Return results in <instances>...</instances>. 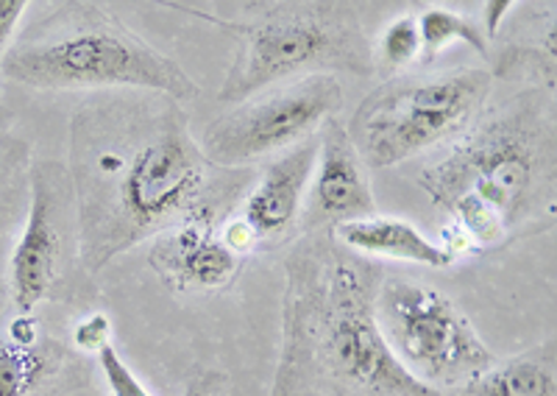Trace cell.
I'll use <instances>...</instances> for the list:
<instances>
[{
  "label": "cell",
  "mask_w": 557,
  "mask_h": 396,
  "mask_svg": "<svg viewBox=\"0 0 557 396\" xmlns=\"http://www.w3.org/2000/svg\"><path fill=\"white\" fill-rule=\"evenodd\" d=\"M70 187L78 257L96 276L215 196L212 165L184 103L157 92H98L70 117Z\"/></svg>",
  "instance_id": "6da1fadb"
},
{
  "label": "cell",
  "mask_w": 557,
  "mask_h": 396,
  "mask_svg": "<svg viewBox=\"0 0 557 396\" xmlns=\"http://www.w3.org/2000/svg\"><path fill=\"white\" fill-rule=\"evenodd\" d=\"M385 274L330 232L293 240L271 396H460L426 388L393 358L376 321Z\"/></svg>",
  "instance_id": "7a4b0ae2"
},
{
  "label": "cell",
  "mask_w": 557,
  "mask_h": 396,
  "mask_svg": "<svg viewBox=\"0 0 557 396\" xmlns=\"http://www.w3.org/2000/svg\"><path fill=\"white\" fill-rule=\"evenodd\" d=\"M471 251L499 249L555 224V92L530 87L482 109L455 146L418 173Z\"/></svg>",
  "instance_id": "3957f363"
},
{
  "label": "cell",
  "mask_w": 557,
  "mask_h": 396,
  "mask_svg": "<svg viewBox=\"0 0 557 396\" xmlns=\"http://www.w3.org/2000/svg\"><path fill=\"white\" fill-rule=\"evenodd\" d=\"M3 78L32 90L157 92L171 101L198 98V82L153 48L103 3H62L9 46Z\"/></svg>",
  "instance_id": "277c9868"
},
{
  "label": "cell",
  "mask_w": 557,
  "mask_h": 396,
  "mask_svg": "<svg viewBox=\"0 0 557 396\" xmlns=\"http://www.w3.org/2000/svg\"><path fill=\"white\" fill-rule=\"evenodd\" d=\"M237 42L218 101L237 107L253 96L307 76H374V42L362 20L343 0L246 3L248 17H221L187 3H168Z\"/></svg>",
  "instance_id": "5b68a950"
},
{
  "label": "cell",
  "mask_w": 557,
  "mask_h": 396,
  "mask_svg": "<svg viewBox=\"0 0 557 396\" xmlns=\"http://www.w3.org/2000/svg\"><path fill=\"white\" fill-rule=\"evenodd\" d=\"M491 90L494 76L480 67L401 73L362 98L346 132L366 171H385L457 140L482 115Z\"/></svg>",
  "instance_id": "8992f818"
},
{
  "label": "cell",
  "mask_w": 557,
  "mask_h": 396,
  "mask_svg": "<svg viewBox=\"0 0 557 396\" xmlns=\"http://www.w3.org/2000/svg\"><path fill=\"white\" fill-rule=\"evenodd\" d=\"M376 321L401 369L441 394H462L499 360L457 301L421 280L385 274Z\"/></svg>",
  "instance_id": "52a82bcc"
},
{
  "label": "cell",
  "mask_w": 557,
  "mask_h": 396,
  "mask_svg": "<svg viewBox=\"0 0 557 396\" xmlns=\"http://www.w3.org/2000/svg\"><path fill=\"white\" fill-rule=\"evenodd\" d=\"M343 101L346 92L337 76L298 78L212 117L198 137V148L212 168L246 171L318 135Z\"/></svg>",
  "instance_id": "ba28073f"
},
{
  "label": "cell",
  "mask_w": 557,
  "mask_h": 396,
  "mask_svg": "<svg viewBox=\"0 0 557 396\" xmlns=\"http://www.w3.org/2000/svg\"><path fill=\"white\" fill-rule=\"evenodd\" d=\"M73 262L82 265L73 187L62 162L45 160L32 168V207L9 260V299L17 313L32 315L51 299Z\"/></svg>",
  "instance_id": "9c48e42d"
},
{
  "label": "cell",
  "mask_w": 557,
  "mask_h": 396,
  "mask_svg": "<svg viewBox=\"0 0 557 396\" xmlns=\"http://www.w3.org/2000/svg\"><path fill=\"white\" fill-rule=\"evenodd\" d=\"M240 190L243 180L235 185L223 182L215 196H209L184 221L153 237L148 262L168 288L178 294H215L237 280L243 257L228 249L221 230L243 198Z\"/></svg>",
  "instance_id": "30bf717a"
},
{
  "label": "cell",
  "mask_w": 557,
  "mask_h": 396,
  "mask_svg": "<svg viewBox=\"0 0 557 396\" xmlns=\"http://www.w3.org/2000/svg\"><path fill=\"white\" fill-rule=\"evenodd\" d=\"M371 215H376V201L366 165L348 137L346 123L332 117L318 132V157L301 212V235L332 232L335 226Z\"/></svg>",
  "instance_id": "8fae6325"
},
{
  "label": "cell",
  "mask_w": 557,
  "mask_h": 396,
  "mask_svg": "<svg viewBox=\"0 0 557 396\" xmlns=\"http://www.w3.org/2000/svg\"><path fill=\"white\" fill-rule=\"evenodd\" d=\"M315 157L318 135H312L268 162L260 180L240 198L235 218L251 235L253 251H273L301 235V212Z\"/></svg>",
  "instance_id": "7c38bea8"
},
{
  "label": "cell",
  "mask_w": 557,
  "mask_h": 396,
  "mask_svg": "<svg viewBox=\"0 0 557 396\" xmlns=\"http://www.w3.org/2000/svg\"><path fill=\"white\" fill-rule=\"evenodd\" d=\"M343 249L355 251V255L368 257V260H396L410 262V265H426V269H449L455 265L449 251L432 237L412 226L405 218L393 215H371L360 221H348V224L335 226L330 232Z\"/></svg>",
  "instance_id": "4fadbf2b"
},
{
  "label": "cell",
  "mask_w": 557,
  "mask_h": 396,
  "mask_svg": "<svg viewBox=\"0 0 557 396\" xmlns=\"http://www.w3.org/2000/svg\"><path fill=\"white\" fill-rule=\"evenodd\" d=\"M510 12V28L496 53H491V76L505 78L513 73H535L539 87L555 92V3L521 7Z\"/></svg>",
  "instance_id": "5bb4252c"
},
{
  "label": "cell",
  "mask_w": 557,
  "mask_h": 396,
  "mask_svg": "<svg viewBox=\"0 0 557 396\" xmlns=\"http://www.w3.org/2000/svg\"><path fill=\"white\" fill-rule=\"evenodd\" d=\"M555 338H549L513 358L496 360L482 378L466 385L460 396H555Z\"/></svg>",
  "instance_id": "9a60e30c"
},
{
  "label": "cell",
  "mask_w": 557,
  "mask_h": 396,
  "mask_svg": "<svg viewBox=\"0 0 557 396\" xmlns=\"http://www.w3.org/2000/svg\"><path fill=\"white\" fill-rule=\"evenodd\" d=\"M70 355L51 338L0 341V396H34L51 388Z\"/></svg>",
  "instance_id": "2e32d148"
},
{
  "label": "cell",
  "mask_w": 557,
  "mask_h": 396,
  "mask_svg": "<svg viewBox=\"0 0 557 396\" xmlns=\"http://www.w3.org/2000/svg\"><path fill=\"white\" fill-rule=\"evenodd\" d=\"M418 37H421V67L435 62L437 53H444L449 46H469L480 57H491V42L480 28V20L466 12H455L449 7H426L416 14Z\"/></svg>",
  "instance_id": "e0dca14e"
},
{
  "label": "cell",
  "mask_w": 557,
  "mask_h": 396,
  "mask_svg": "<svg viewBox=\"0 0 557 396\" xmlns=\"http://www.w3.org/2000/svg\"><path fill=\"white\" fill-rule=\"evenodd\" d=\"M421 62V37L416 14H401L391 20L374 42V73L382 78L401 76Z\"/></svg>",
  "instance_id": "ac0fdd59"
},
{
  "label": "cell",
  "mask_w": 557,
  "mask_h": 396,
  "mask_svg": "<svg viewBox=\"0 0 557 396\" xmlns=\"http://www.w3.org/2000/svg\"><path fill=\"white\" fill-rule=\"evenodd\" d=\"M98 366H101V374L107 380L112 396H151V391L139 383L137 374L128 369L126 360L117 355V349L112 344L98 351Z\"/></svg>",
  "instance_id": "d6986e66"
},
{
  "label": "cell",
  "mask_w": 557,
  "mask_h": 396,
  "mask_svg": "<svg viewBox=\"0 0 557 396\" xmlns=\"http://www.w3.org/2000/svg\"><path fill=\"white\" fill-rule=\"evenodd\" d=\"M73 344L76 349L87 351V355H98L103 346L112 344V321L107 313H92L76 326L73 333Z\"/></svg>",
  "instance_id": "ffe728a7"
},
{
  "label": "cell",
  "mask_w": 557,
  "mask_h": 396,
  "mask_svg": "<svg viewBox=\"0 0 557 396\" xmlns=\"http://www.w3.org/2000/svg\"><path fill=\"white\" fill-rule=\"evenodd\" d=\"M516 9V0H487L480 7V28L487 42H494L496 34H502L505 20Z\"/></svg>",
  "instance_id": "44dd1931"
},
{
  "label": "cell",
  "mask_w": 557,
  "mask_h": 396,
  "mask_svg": "<svg viewBox=\"0 0 557 396\" xmlns=\"http://www.w3.org/2000/svg\"><path fill=\"white\" fill-rule=\"evenodd\" d=\"M26 9L28 0H0V59H3V53L12 46V37L17 32Z\"/></svg>",
  "instance_id": "7402d4cb"
},
{
  "label": "cell",
  "mask_w": 557,
  "mask_h": 396,
  "mask_svg": "<svg viewBox=\"0 0 557 396\" xmlns=\"http://www.w3.org/2000/svg\"><path fill=\"white\" fill-rule=\"evenodd\" d=\"M228 378L218 369H201L196 378L187 383V396H223Z\"/></svg>",
  "instance_id": "603a6c76"
}]
</instances>
